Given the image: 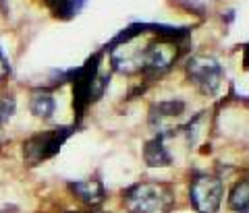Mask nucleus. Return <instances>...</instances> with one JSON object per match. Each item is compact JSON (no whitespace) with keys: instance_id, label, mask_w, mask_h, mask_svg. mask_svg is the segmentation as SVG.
<instances>
[{"instance_id":"1","label":"nucleus","mask_w":249,"mask_h":213,"mask_svg":"<svg viewBox=\"0 0 249 213\" xmlns=\"http://www.w3.org/2000/svg\"><path fill=\"white\" fill-rule=\"evenodd\" d=\"M62 79L65 83H73V110L77 120H81L85 110L102 98L108 87V77L100 73V54H93L91 58L85 60V65L62 73Z\"/></svg>"},{"instance_id":"2","label":"nucleus","mask_w":249,"mask_h":213,"mask_svg":"<svg viewBox=\"0 0 249 213\" xmlns=\"http://www.w3.org/2000/svg\"><path fill=\"white\" fill-rule=\"evenodd\" d=\"M129 213H168L175 205V191L164 182H137L123 193Z\"/></svg>"},{"instance_id":"3","label":"nucleus","mask_w":249,"mask_h":213,"mask_svg":"<svg viewBox=\"0 0 249 213\" xmlns=\"http://www.w3.org/2000/svg\"><path fill=\"white\" fill-rule=\"evenodd\" d=\"M73 132L75 126H56L52 131H44L29 137L23 143V160H25L27 165H37L46 160H52Z\"/></svg>"},{"instance_id":"4","label":"nucleus","mask_w":249,"mask_h":213,"mask_svg":"<svg viewBox=\"0 0 249 213\" xmlns=\"http://www.w3.org/2000/svg\"><path fill=\"white\" fill-rule=\"evenodd\" d=\"M181 39L158 37L143 48L142 54V73L145 79H156L168 73L181 54Z\"/></svg>"},{"instance_id":"5","label":"nucleus","mask_w":249,"mask_h":213,"mask_svg":"<svg viewBox=\"0 0 249 213\" xmlns=\"http://www.w3.org/2000/svg\"><path fill=\"white\" fill-rule=\"evenodd\" d=\"M187 77L204 96H216L222 87L224 70L212 56H193L187 62Z\"/></svg>"},{"instance_id":"6","label":"nucleus","mask_w":249,"mask_h":213,"mask_svg":"<svg viewBox=\"0 0 249 213\" xmlns=\"http://www.w3.org/2000/svg\"><path fill=\"white\" fill-rule=\"evenodd\" d=\"M189 199L197 213H216L222 203V182L212 174H196L189 184Z\"/></svg>"},{"instance_id":"7","label":"nucleus","mask_w":249,"mask_h":213,"mask_svg":"<svg viewBox=\"0 0 249 213\" xmlns=\"http://www.w3.org/2000/svg\"><path fill=\"white\" fill-rule=\"evenodd\" d=\"M185 101L181 99H166L158 101L150 108V124L154 129H158V135H166L168 122H175L177 118L185 114Z\"/></svg>"},{"instance_id":"8","label":"nucleus","mask_w":249,"mask_h":213,"mask_svg":"<svg viewBox=\"0 0 249 213\" xmlns=\"http://www.w3.org/2000/svg\"><path fill=\"white\" fill-rule=\"evenodd\" d=\"M71 193L77 197L79 201H83L89 207H100L106 199V191L104 184L100 180L91 178V180H75V182H69Z\"/></svg>"},{"instance_id":"9","label":"nucleus","mask_w":249,"mask_h":213,"mask_svg":"<svg viewBox=\"0 0 249 213\" xmlns=\"http://www.w3.org/2000/svg\"><path fill=\"white\" fill-rule=\"evenodd\" d=\"M143 160L150 168H166L173 164V155L164 145V135H156L152 141H147L143 147Z\"/></svg>"},{"instance_id":"10","label":"nucleus","mask_w":249,"mask_h":213,"mask_svg":"<svg viewBox=\"0 0 249 213\" xmlns=\"http://www.w3.org/2000/svg\"><path fill=\"white\" fill-rule=\"evenodd\" d=\"M29 110L31 114L42 118V120H50L56 112V99L48 89H36L31 93V99H29Z\"/></svg>"},{"instance_id":"11","label":"nucleus","mask_w":249,"mask_h":213,"mask_svg":"<svg viewBox=\"0 0 249 213\" xmlns=\"http://www.w3.org/2000/svg\"><path fill=\"white\" fill-rule=\"evenodd\" d=\"M229 207L237 213H247L249 211V178H243L232 186L229 195Z\"/></svg>"},{"instance_id":"12","label":"nucleus","mask_w":249,"mask_h":213,"mask_svg":"<svg viewBox=\"0 0 249 213\" xmlns=\"http://www.w3.org/2000/svg\"><path fill=\"white\" fill-rule=\"evenodd\" d=\"M15 108H17V101L13 96H4L0 98V122H6L9 118L15 114Z\"/></svg>"},{"instance_id":"13","label":"nucleus","mask_w":249,"mask_h":213,"mask_svg":"<svg viewBox=\"0 0 249 213\" xmlns=\"http://www.w3.org/2000/svg\"><path fill=\"white\" fill-rule=\"evenodd\" d=\"M11 75V65H9V58L4 56L2 48H0V81H4L6 77Z\"/></svg>"},{"instance_id":"14","label":"nucleus","mask_w":249,"mask_h":213,"mask_svg":"<svg viewBox=\"0 0 249 213\" xmlns=\"http://www.w3.org/2000/svg\"><path fill=\"white\" fill-rule=\"evenodd\" d=\"M243 66L249 70V44H245L243 48Z\"/></svg>"},{"instance_id":"15","label":"nucleus","mask_w":249,"mask_h":213,"mask_svg":"<svg viewBox=\"0 0 249 213\" xmlns=\"http://www.w3.org/2000/svg\"><path fill=\"white\" fill-rule=\"evenodd\" d=\"M67 213H83V211H67Z\"/></svg>"},{"instance_id":"16","label":"nucleus","mask_w":249,"mask_h":213,"mask_svg":"<svg viewBox=\"0 0 249 213\" xmlns=\"http://www.w3.org/2000/svg\"><path fill=\"white\" fill-rule=\"evenodd\" d=\"M0 126H2V122H0Z\"/></svg>"}]
</instances>
